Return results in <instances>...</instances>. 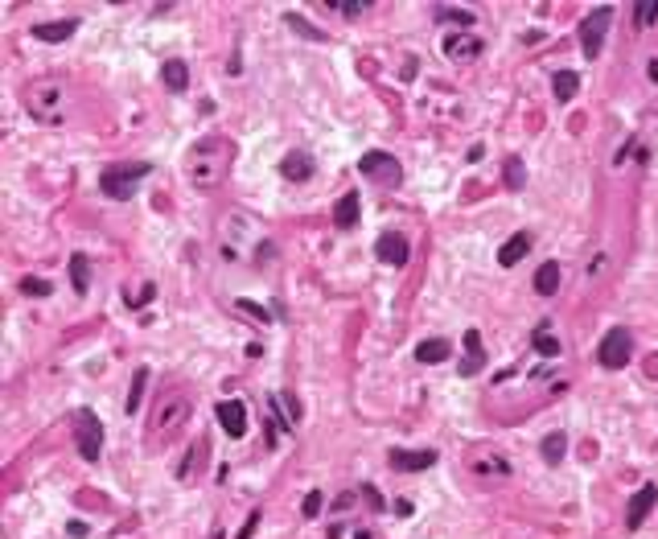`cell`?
I'll return each instance as SVG.
<instances>
[{
    "instance_id": "37",
    "label": "cell",
    "mask_w": 658,
    "mask_h": 539,
    "mask_svg": "<svg viewBox=\"0 0 658 539\" xmlns=\"http://www.w3.org/2000/svg\"><path fill=\"white\" fill-rule=\"evenodd\" d=\"M489 469H494V474H510L506 461H478V474H489Z\"/></svg>"
},
{
    "instance_id": "20",
    "label": "cell",
    "mask_w": 658,
    "mask_h": 539,
    "mask_svg": "<svg viewBox=\"0 0 658 539\" xmlns=\"http://www.w3.org/2000/svg\"><path fill=\"white\" fill-rule=\"evenodd\" d=\"M448 354H453V346H448L444 338H428V342L416 346V359L424 362V366H437V362H444Z\"/></svg>"
},
{
    "instance_id": "9",
    "label": "cell",
    "mask_w": 658,
    "mask_h": 539,
    "mask_svg": "<svg viewBox=\"0 0 658 539\" xmlns=\"http://www.w3.org/2000/svg\"><path fill=\"white\" fill-rule=\"evenodd\" d=\"M375 256H379L387 268H403V264H407V256H412V247H407V239H403V235L387 231V235H379V243H375Z\"/></svg>"
},
{
    "instance_id": "14",
    "label": "cell",
    "mask_w": 658,
    "mask_h": 539,
    "mask_svg": "<svg viewBox=\"0 0 658 539\" xmlns=\"http://www.w3.org/2000/svg\"><path fill=\"white\" fill-rule=\"evenodd\" d=\"M526 251H531V231H515V235L498 247V264H502V268H515Z\"/></svg>"
},
{
    "instance_id": "4",
    "label": "cell",
    "mask_w": 658,
    "mask_h": 539,
    "mask_svg": "<svg viewBox=\"0 0 658 539\" xmlns=\"http://www.w3.org/2000/svg\"><path fill=\"white\" fill-rule=\"evenodd\" d=\"M609 21H613V8L609 4H601V8H593L584 21H580V49H584V58L593 62L597 54H601V45H605V33H609Z\"/></svg>"
},
{
    "instance_id": "40",
    "label": "cell",
    "mask_w": 658,
    "mask_h": 539,
    "mask_svg": "<svg viewBox=\"0 0 658 539\" xmlns=\"http://www.w3.org/2000/svg\"><path fill=\"white\" fill-rule=\"evenodd\" d=\"M646 75H650V83H658V58L650 62V66H646Z\"/></svg>"
},
{
    "instance_id": "10",
    "label": "cell",
    "mask_w": 658,
    "mask_h": 539,
    "mask_svg": "<svg viewBox=\"0 0 658 539\" xmlns=\"http://www.w3.org/2000/svg\"><path fill=\"white\" fill-rule=\"evenodd\" d=\"M655 502H658V486H655V482H646V486H642L638 494L629 498V510H625V527H629V531H638V527L646 523V515L655 510Z\"/></svg>"
},
{
    "instance_id": "35",
    "label": "cell",
    "mask_w": 658,
    "mask_h": 539,
    "mask_svg": "<svg viewBox=\"0 0 658 539\" xmlns=\"http://www.w3.org/2000/svg\"><path fill=\"white\" fill-rule=\"evenodd\" d=\"M152 297H157V288H152V284H144V288H140L136 297H128V305H132V309H140V305H148Z\"/></svg>"
},
{
    "instance_id": "2",
    "label": "cell",
    "mask_w": 658,
    "mask_h": 539,
    "mask_svg": "<svg viewBox=\"0 0 658 539\" xmlns=\"http://www.w3.org/2000/svg\"><path fill=\"white\" fill-rule=\"evenodd\" d=\"M25 107H29L33 120L58 128L66 120V87L62 83H33V87L25 91Z\"/></svg>"
},
{
    "instance_id": "33",
    "label": "cell",
    "mask_w": 658,
    "mask_h": 539,
    "mask_svg": "<svg viewBox=\"0 0 658 539\" xmlns=\"http://www.w3.org/2000/svg\"><path fill=\"white\" fill-rule=\"evenodd\" d=\"M235 309H239V313H247V317H256V321H263V325L272 321V313H267L263 305H256V301H235Z\"/></svg>"
},
{
    "instance_id": "27",
    "label": "cell",
    "mask_w": 658,
    "mask_h": 539,
    "mask_svg": "<svg viewBox=\"0 0 658 539\" xmlns=\"http://www.w3.org/2000/svg\"><path fill=\"white\" fill-rule=\"evenodd\" d=\"M437 21H457V25H473V8H448V4H437Z\"/></svg>"
},
{
    "instance_id": "18",
    "label": "cell",
    "mask_w": 658,
    "mask_h": 539,
    "mask_svg": "<svg viewBox=\"0 0 658 539\" xmlns=\"http://www.w3.org/2000/svg\"><path fill=\"white\" fill-rule=\"evenodd\" d=\"M280 173H284V181H308L313 178V161H308L305 153H288L280 161Z\"/></svg>"
},
{
    "instance_id": "17",
    "label": "cell",
    "mask_w": 658,
    "mask_h": 539,
    "mask_svg": "<svg viewBox=\"0 0 658 539\" xmlns=\"http://www.w3.org/2000/svg\"><path fill=\"white\" fill-rule=\"evenodd\" d=\"M75 29H79V21H42V25H33V38L38 42H66Z\"/></svg>"
},
{
    "instance_id": "32",
    "label": "cell",
    "mask_w": 658,
    "mask_h": 539,
    "mask_svg": "<svg viewBox=\"0 0 658 539\" xmlns=\"http://www.w3.org/2000/svg\"><path fill=\"white\" fill-rule=\"evenodd\" d=\"M321 506H325V494H321V490H308L301 515H305V519H317V515H321Z\"/></svg>"
},
{
    "instance_id": "3",
    "label": "cell",
    "mask_w": 658,
    "mask_h": 539,
    "mask_svg": "<svg viewBox=\"0 0 658 539\" xmlns=\"http://www.w3.org/2000/svg\"><path fill=\"white\" fill-rule=\"evenodd\" d=\"M152 173V165L148 161H124V165H111V169H103L99 173V189L107 194V198H116V202H124V198H132L136 194V185Z\"/></svg>"
},
{
    "instance_id": "24",
    "label": "cell",
    "mask_w": 658,
    "mask_h": 539,
    "mask_svg": "<svg viewBox=\"0 0 658 539\" xmlns=\"http://www.w3.org/2000/svg\"><path fill=\"white\" fill-rule=\"evenodd\" d=\"M144 387H148V366L136 370V379H132V387H128V400H124V412H128V416H136V407L144 400Z\"/></svg>"
},
{
    "instance_id": "25",
    "label": "cell",
    "mask_w": 658,
    "mask_h": 539,
    "mask_svg": "<svg viewBox=\"0 0 658 539\" xmlns=\"http://www.w3.org/2000/svg\"><path fill=\"white\" fill-rule=\"evenodd\" d=\"M551 91H556L560 103H568V99H576V91H580V79H576L572 70H560V75L551 79Z\"/></svg>"
},
{
    "instance_id": "11",
    "label": "cell",
    "mask_w": 658,
    "mask_h": 539,
    "mask_svg": "<svg viewBox=\"0 0 658 539\" xmlns=\"http://www.w3.org/2000/svg\"><path fill=\"white\" fill-rule=\"evenodd\" d=\"M437 465V449H395L391 453V469L399 474H420Z\"/></svg>"
},
{
    "instance_id": "15",
    "label": "cell",
    "mask_w": 658,
    "mask_h": 539,
    "mask_svg": "<svg viewBox=\"0 0 658 539\" xmlns=\"http://www.w3.org/2000/svg\"><path fill=\"white\" fill-rule=\"evenodd\" d=\"M358 214H362V194H342L334 206V226L350 231V226H358Z\"/></svg>"
},
{
    "instance_id": "30",
    "label": "cell",
    "mask_w": 658,
    "mask_h": 539,
    "mask_svg": "<svg viewBox=\"0 0 658 539\" xmlns=\"http://www.w3.org/2000/svg\"><path fill=\"white\" fill-rule=\"evenodd\" d=\"M198 461H202V445H189V449H185V461H181V469H177V478H181V482H189Z\"/></svg>"
},
{
    "instance_id": "19",
    "label": "cell",
    "mask_w": 658,
    "mask_h": 539,
    "mask_svg": "<svg viewBox=\"0 0 658 539\" xmlns=\"http://www.w3.org/2000/svg\"><path fill=\"white\" fill-rule=\"evenodd\" d=\"M560 288V260H547V264H539V272H535V292L539 297H551Z\"/></svg>"
},
{
    "instance_id": "36",
    "label": "cell",
    "mask_w": 658,
    "mask_h": 539,
    "mask_svg": "<svg viewBox=\"0 0 658 539\" xmlns=\"http://www.w3.org/2000/svg\"><path fill=\"white\" fill-rule=\"evenodd\" d=\"M256 527H260V510H251V519L239 527V536H235V539H251V536H256Z\"/></svg>"
},
{
    "instance_id": "22",
    "label": "cell",
    "mask_w": 658,
    "mask_h": 539,
    "mask_svg": "<svg viewBox=\"0 0 658 539\" xmlns=\"http://www.w3.org/2000/svg\"><path fill=\"white\" fill-rule=\"evenodd\" d=\"M531 346H535V350H539L543 359H560V338H556V334H551L547 325H539V329L531 334Z\"/></svg>"
},
{
    "instance_id": "38",
    "label": "cell",
    "mask_w": 658,
    "mask_h": 539,
    "mask_svg": "<svg viewBox=\"0 0 658 539\" xmlns=\"http://www.w3.org/2000/svg\"><path fill=\"white\" fill-rule=\"evenodd\" d=\"M338 8H342L346 17H362V8H366V4H338Z\"/></svg>"
},
{
    "instance_id": "41",
    "label": "cell",
    "mask_w": 658,
    "mask_h": 539,
    "mask_svg": "<svg viewBox=\"0 0 658 539\" xmlns=\"http://www.w3.org/2000/svg\"><path fill=\"white\" fill-rule=\"evenodd\" d=\"M354 539H370V536H366V531H358V536H354Z\"/></svg>"
},
{
    "instance_id": "7",
    "label": "cell",
    "mask_w": 658,
    "mask_h": 539,
    "mask_svg": "<svg viewBox=\"0 0 658 539\" xmlns=\"http://www.w3.org/2000/svg\"><path fill=\"white\" fill-rule=\"evenodd\" d=\"M185 420H189V400H185V396H169L165 404L152 412V428L165 432V437H173Z\"/></svg>"
},
{
    "instance_id": "16",
    "label": "cell",
    "mask_w": 658,
    "mask_h": 539,
    "mask_svg": "<svg viewBox=\"0 0 658 539\" xmlns=\"http://www.w3.org/2000/svg\"><path fill=\"white\" fill-rule=\"evenodd\" d=\"M485 366V350H482V334L478 329H465V362H461V375H478Z\"/></svg>"
},
{
    "instance_id": "6",
    "label": "cell",
    "mask_w": 658,
    "mask_h": 539,
    "mask_svg": "<svg viewBox=\"0 0 658 539\" xmlns=\"http://www.w3.org/2000/svg\"><path fill=\"white\" fill-rule=\"evenodd\" d=\"M75 441H79V453L83 461H99V449H103V424L95 412H75Z\"/></svg>"
},
{
    "instance_id": "21",
    "label": "cell",
    "mask_w": 658,
    "mask_h": 539,
    "mask_svg": "<svg viewBox=\"0 0 658 539\" xmlns=\"http://www.w3.org/2000/svg\"><path fill=\"white\" fill-rule=\"evenodd\" d=\"M161 79H165V87H169V91H177V95H181L185 87H189V70H185V62H177V58H169V62H165Z\"/></svg>"
},
{
    "instance_id": "28",
    "label": "cell",
    "mask_w": 658,
    "mask_h": 539,
    "mask_svg": "<svg viewBox=\"0 0 658 539\" xmlns=\"http://www.w3.org/2000/svg\"><path fill=\"white\" fill-rule=\"evenodd\" d=\"M655 21H658V0H646V4L634 8V25H638V29H650Z\"/></svg>"
},
{
    "instance_id": "1",
    "label": "cell",
    "mask_w": 658,
    "mask_h": 539,
    "mask_svg": "<svg viewBox=\"0 0 658 539\" xmlns=\"http://www.w3.org/2000/svg\"><path fill=\"white\" fill-rule=\"evenodd\" d=\"M226 169H230V144H226L222 136L202 140V144L189 153V181H194L198 189H214V185H222Z\"/></svg>"
},
{
    "instance_id": "23",
    "label": "cell",
    "mask_w": 658,
    "mask_h": 539,
    "mask_svg": "<svg viewBox=\"0 0 658 539\" xmlns=\"http://www.w3.org/2000/svg\"><path fill=\"white\" fill-rule=\"evenodd\" d=\"M70 284H75V292H87L91 288V264L83 251H75L70 256Z\"/></svg>"
},
{
    "instance_id": "29",
    "label": "cell",
    "mask_w": 658,
    "mask_h": 539,
    "mask_svg": "<svg viewBox=\"0 0 658 539\" xmlns=\"http://www.w3.org/2000/svg\"><path fill=\"white\" fill-rule=\"evenodd\" d=\"M288 25H292L301 38H308V42H325V33H321V29H313L305 17H297V13H288Z\"/></svg>"
},
{
    "instance_id": "12",
    "label": "cell",
    "mask_w": 658,
    "mask_h": 539,
    "mask_svg": "<svg viewBox=\"0 0 658 539\" xmlns=\"http://www.w3.org/2000/svg\"><path fill=\"white\" fill-rule=\"evenodd\" d=\"M214 412H219V424H222V432H226V437H235V441H239V437L247 432V407H243V400H222Z\"/></svg>"
},
{
    "instance_id": "39",
    "label": "cell",
    "mask_w": 658,
    "mask_h": 539,
    "mask_svg": "<svg viewBox=\"0 0 658 539\" xmlns=\"http://www.w3.org/2000/svg\"><path fill=\"white\" fill-rule=\"evenodd\" d=\"M605 268H609V264H605V256H597V264H588V276H601Z\"/></svg>"
},
{
    "instance_id": "31",
    "label": "cell",
    "mask_w": 658,
    "mask_h": 539,
    "mask_svg": "<svg viewBox=\"0 0 658 539\" xmlns=\"http://www.w3.org/2000/svg\"><path fill=\"white\" fill-rule=\"evenodd\" d=\"M523 181H526L523 161H519V157H506V185H510V189H523Z\"/></svg>"
},
{
    "instance_id": "5",
    "label": "cell",
    "mask_w": 658,
    "mask_h": 539,
    "mask_svg": "<svg viewBox=\"0 0 658 539\" xmlns=\"http://www.w3.org/2000/svg\"><path fill=\"white\" fill-rule=\"evenodd\" d=\"M629 354H634V338H629L625 325H613V329L601 338V346H597V359H601L605 370H621V366L629 362Z\"/></svg>"
},
{
    "instance_id": "13",
    "label": "cell",
    "mask_w": 658,
    "mask_h": 539,
    "mask_svg": "<svg viewBox=\"0 0 658 539\" xmlns=\"http://www.w3.org/2000/svg\"><path fill=\"white\" fill-rule=\"evenodd\" d=\"M444 54H448L453 62H469V58L482 54V42H478L473 33H448V38H444Z\"/></svg>"
},
{
    "instance_id": "8",
    "label": "cell",
    "mask_w": 658,
    "mask_h": 539,
    "mask_svg": "<svg viewBox=\"0 0 658 539\" xmlns=\"http://www.w3.org/2000/svg\"><path fill=\"white\" fill-rule=\"evenodd\" d=\"M358 173L370 181H379V185H395L399 181V165H395V157H387V153H362V161H358Z\"/></svg>"
},
{
    "instance_id": "34",
    "label": "cell",
    "mask_w": 658,
    "mask_h": 539,
    "mask_svg": "<svg viewBox=\"0 0 658 539\" xmlns=\"http://www.w3.org/2000/svg\"><path fill=\"white\" fill-rule=\"evenodd\" d=\"M21 292H25V297H49V280H33V276H25V280H21Z\"/></svg>"
},
{
    "instance_id": "26",
    "label": "cell",
    "mask_w": 658,
    "mask_h": 539,
    "mask_svg": "<svg viewBox=\"0 0 658 539\" xmlns=\"http://www.w3.org/2000/svg\"><path fill=\"white\" fill-rule=\"evenodd\" d=\"M564 453H568V437H564V432H547V437H543V457H547L551 465H556Z\"/></svg>"
}]
</instances>
